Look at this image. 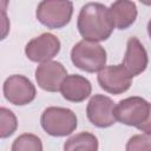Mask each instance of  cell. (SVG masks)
I'll use <instances>...</instances> for the list:
<instances>
[{
    "mask_svg": "<svg viewBox=\"0 0 151 151\" xmlns=\"http://www.w3.org/2000/svg\"><path fill=\"white\" fill-rule=\"evenodd\" d=\"M77 28L84 40L94 42L107 40L114 28L110 8L100 2L85 4L78 14Z\"/></svg>",
    "mask_w": 151,
    "mask_h": 151,
    "instance_id": "cell-1",
    "label": "cell"
},
{
    "mask_svg": "<svg viewBox=\"0 0 151 151\" xmlns=\"http://www.w3.org/2000/svg\"><path fill=\"white\" fill-rule=\"evenodd\" d=\"M106 51L105 48L94 41L80 40L71 50L72 64L85 72L94 73L101 71L106 64Z\"/></svg>",
    "mask_w": 151,
    "mask_h": 151,
    "instance_id": "cell-2",
    "label": "cell"
},
{
    "mask_svg": "<svg viewBox=\"0 0 151 151\" xmlns=\"http://www.w3.org/2000/svg\"><path fill=\"white\" fill-rule=\"evenodd\" d=\"M40 124L47 134L53 137H65L77 129L78 119L76 113L67 107L50 106L41 113Z\"/></svg>",
    "mask_w": 151,
    "mask_h": 151,
    "instance_id": "cell-3",
    "label": "cell"
},
{
    "mask_svg": "<svg viewBox=\"0 0 151 151\" xmlns=\"http://www.w3.org/2000/svg\"><path fill=\"white\" fill-rule=\"evenodd\" d=\"M150 116L151 103L137 96L120 100L114 107V117L119 123L138 130L149 120Z\"/></svg>",
    "mask_w": 151,
    "mask_h": 151,
    "instance_id": "cell-4",
    "label": "cell"
},
{
    "mask_svg": "<svg viewBox=\"0 0 151 151\" xmlns=\"http://www.w3.org/2000/svg\"><path fill=\"white\" fill-rule=\"evenodd\" d=\"M73 14L72 1L44 0L38 4L35 17L40 24L47 28L57 29L66 26Z\"/></svg>",
    "mask_w": 151,
    "mask_h": 151,
    "instance_id": "cell-5",
    "label": "cell"
},
{
    "mask_svg": "<svg viewBox=\"0 0 151 151\" xmlns=\"http://www.w3.org/2000/svg\"><path fill=\"white\" fill-rule=\"evenodd\" d=\"M5 98L13 105L24 106L32 103L37 96V90L33 83L25 76H9L2 85Z\"/></svg>",
    "mask_w": 151,
    "mask_h": 151,
    "instance_id": "cell-6",
    "label": "cell"
},
{
    "mask_svg": "<svg viewBox=\"0 0 151 151\" xmlns=\"http://www.w3.org/2000/svg\"><path fill=\"white\" fill-rule=\"evenodd\" d=\"M61 44L57 35L52 33H42L31 39L25 46L26 57L33 63L51 61L60 51Z\"/></svg>",
    "mask_w": 151,
    "mask_h": 151,
    "instance_id": "cell-7",
    "label": "cell"
},
{
    "mask_svg": "<svg viewBox=\"0 0 151 151\" xmlns=\"http://www.w3.org/2000/svg\"><path fill=\"white\" fill-rule=\"evenodd\" d=\"M132 78L133 77L122 64L105 66L97 76L99 86L111 94H122L126 92L132 84Z\"/></svg>",
    "mask_w": 151,
    "mask_h": 151,
    "instance_id": "cell-8",
    "label": "cell"
},
{
    "mask_svg": "<svg viewBox=\"0 0 151 151\" xmlns=\"http://www.w3.org/2000/svg\"><path fill=\"white\" fill-rule=\"evenodd\" d=\"M114 107L116 104L110 97L104 94H94L86 106L87 119L97 127H110L117 120L114 117Z\"/></svg>",
    "mask_w": 151,
    "mask_h": 151,
    "instance_id": "cell-9",
    "label": "cell"
},
{
    "mask_svg": "<svg viewBox=\"0 0 151 151\" xmlns=\"http://www.w3.org/2000/svg\"><path fill=\"white\" fill-rule=\"evenodd\" d=\"M67 77V70L59 61H46L35 70V80L38 86L47 92H58L64 79Z\"/></svg>",
    "mask_w": 151,
    "mask_h": 151,
    "instance_id": "cell-10",
    "label": "cell"
},
{
    "mask_svg": "<svg viewBox=\"0 0 151 151\" xmlns=\"http://www.w3.org/2000/svg\"><path fill=\"white\" fill-rule=\"evenodd\" d=\"M147 64L149 57L145 47L142 45L138 38L131 37L126 42V51L122 65L132 77H136L146 70Z\"/></svg>",
    "mask_w": 151,
    "mask_h": 151,
    "instance_id": "cell-11",
    "label": "cell"
},
{
    "mask_svg": "<svg viewBox=\"0 0 151 151\" xmlns=\"http://www.w3.org/2000/svg\"><path fill=\"white\" fill-rule=\"evenodd\" d=\"M60 92L64 99L71 103H81L90 97L92 92V85L87 78L80 74L67 76L61 86Z\"/></svg>",
    "mask_w": 151,
    "mask_h": 151,
    "instance_id": "cell-12",
    "label": "cell"
},
{
    "mask_svg": "<svg viewBox=\"0 0 151 151\" xmlns=\"http://www.w3.org/2000/svg\"><path fill=\"white\" fill-rule=\"evenodd\" d=\"M110 14L114 27L118 29H126L136 21L138 11L133 1L117 0L110 6Z\"/></svg>",
    "mask_w": 151,
    "mask_h": 151,
    "instance_id": "cell-13",
    "label": "cell"
},
{
    "mask_svg": "<svg viewBox=\"0 0 151 151\" xmlns=\"http://www.w3.org/2000/svg\"><path fill=\"white\" fill-rule=\"evenodd\" d=\"M98 138L91 132H79L66 139L64 151H98Z\"/></svg>",
    "mask_w": 151,
    "mask_h": 151,
    "instance_id": "cell-14",
    "label": "cell"
},
{
    "mask_svg": "<svg viewBox=\"0 0 151 151\" xmlns=\"http://www.w3.org/2000/svg\"><path fill=\"white\" fill-rule=\"evenodd\" d=\"M11 151H42V142L33 133H22L13 142Z\"/></svg>",
    "mask_w": 151,
    "mask_h": 151,
    "instance_id": "cell-15",
    "label": "cell"
},
{
    "mask_svg": "<svg viewBox=\"0 0 151 151\" xmlns=\"http://www.w3.org/2000/svg\"><path fill=\"white\" fill-rule=\"evenodd\" d=\"M0 137L7 138L12 136L17 127H18V120L15 114L12 110L1 106L0 107Z\"/></svg>",
    "mask_w": 151,
    "mask_h": 151,
    "instance_id": "cell-16",
    "label": "cell"
},
{
    "mask_svg": "<svg viewBox=\"0 0 151 151\" xmlns=\"http://www.w3.org/2000/svg\"><path fill=\"white\" fill-rule=\"evenodd\" d=\"M126 151H151V134L139 133L132 136L125 146Z\"/></svg>",
    "mask_w": 151,
    "mask_h": 151,
    "instance_id": "cell-17",
    "label": "cell"
},
{
    "mask_svg": "<svg viewBox=\"0 0 151 151\" xmlns=\"http://www.w3.org/2000/svg\"><path fill=\"white\" fill-rule=\"evenodd\" d=\"M142 132H144V133H150L151 134V116H150V118H149V120L139 129Z\"/></svg>",
    "mask_w": 151,
    "mask_h": 151,
    "instance_id": "cell-18",
    "label": "cell"
},
{
    "mask_svg": "<svg viewBox=\"0 0 151 151\" xmlns=\"http://www.w3.org/2000/svg\"><path fill=\"white\" fill-rule=\"evenodd\" d=\"M147 33H149V37H150V39H151V19H150L149 22H147Z\"/></svg>",
    "mask_w": 151,
    "mask_h": 151,
    "instance_id": "cell-19",
    "label": "cell"
}]
</instances>
